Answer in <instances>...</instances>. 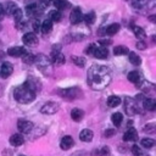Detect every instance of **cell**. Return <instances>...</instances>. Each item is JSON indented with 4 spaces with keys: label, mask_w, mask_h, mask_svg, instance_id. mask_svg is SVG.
<instances>
[{
    "label": "cell",
    "mask_w": 156,
    "mask_h": 156,
    "mask_svg": "<svg viewBox=\"0 0 156 156\" xmlns=\"http://www.w3.org/2000/svg\"><path fill=\"white\" fill-rule=\"evenodd\" d=\"M111 82V74L106 66L93 65L88 69V84L95 89L101 90Z\"/></svg>",
    "instance_id": "6da1fadb"
},
{
    "label": "cell",
    "mask_w": 156,
    "mask_h": 156,
    "mask_svg": "<svg viewBox=\"0 0 156 156\" xmlns=\"http://www.w3.org/2000/svg\"><path fill=\"white\" fill-rule=\"evenodd\" d=\"M13 98L21 104H29L35 99V93L32 91L24 83L13 90Z\"/></svg>",
    "instance_id": "7a4b0ae2"
},
{
    "label": "cell",
    "mask_w": 156,
    "mask_h": 156,
    "mask_svg": "<svg viewBox=\"0 0 156 156\" xmlns=\"http://www.w3.org/2000/svg\"><path fill=\"white\" fill-rule=\"evenodd\" d=\"M34 62L37 63L38 68L44 73V74H49L50 73V68H51V63L48 56L39 54L37 56H34Z\"/></svg>",
    "instance_id": "3957f363"
},
{
    "label": "cell",
    "mask_w": 156,
    "mask_h": 156,
    "mask_svg": "<svg viewBox=\"0 0 156 156\" xmlns=\"http://www.w3.org/2000/svg\"><path fill=\"white\" fill-rule=\"evenodd\" d=\"M58 94H60L62 98L69 99V100H73V99H77V98H82V96H83V93H82L80 89H78L77 87L58 90Z\"/></svg>",
    "instance_id": "277c9868"
},
{
    "label": "cell",
    "mask_w": 156,
    "mask_h": 156,
    "mask_svg": "<svg viewBox=\"0 0 156 156\" xmlns=\"http://www.w3.org/2000/svg\"><path fill=\"white\" fill-rule=\"evenodd\" d=\"M60 106L57 102L55 101H49V102H45L41 107H40V112L44 113V115H54L58 111Z\"/></svg>",
    "instance_id": "5b68a950"
},
{
    "label": "cell",
    "mask_w": 156,
    "mask_h": 156,
    "mask_svg": "<svg viewBox=\"0 0 156 156\" xmlns=\"http://www.w3.org/2000/svg\"><path fill=\"white\" fill-rule=\"evenodd\" d=\"M17 128H18V130H20L21 133L27 134V133L32 132V129L34 128V124H33V122L27 121V119H18V122H17Z\"/></svg>",
    "instance_id": "8992f818"
},
{
    "label": "cell",
    "mask_w": 156,
    "mask_h": 156,
    "mask_svg": "<svg viewBox=\"0 0 156 156\" xmlns=\"http://www.w3.org/2000/svg\"><path fill=\"white\" fill-rule=\"evenodd\" d=\"M24 84H26L32 91H34V93H37V91H39V90L41 89V83H40V80H39L38 78H35V77H28V79L24 82Z\"/></svg>",
    "instance_id": "52a82bcc"
},
{
    "label": "cell",
    "mask_w": 156,
    "mask_h": 156,
    "mask_svg": "<svg viewBox=\"0 0 156 156\" xmlns=\"http://www.w3.org/2000/svg\"><path fill=\"white\" fill-rule=\"evenodd\" d=\"M22 40H23V43H24L26 45H28V46H35V45L39 43V39L37 38V35H35L34 33H32V32L26 33V34L22 37Z\"/></svg>",
    "instance_id": "ba28073f"
},
{
    "label": "cell",
    "mask_w": 156,
    "mask_h": 156,
    "mask_svg": "<svg viewBox=\"0 0 156 156\" xmlns=\"http://www.w3.org/2000/svg\"><path fill=\"white\" fill-rule=\"evenodd\" d=\"M83 20V13H82V10L79 7H74L72 11H71V15H69V21L72 24H78L80 21Z\"/></svg>",
    "instance_id": "9c48e42d"
},
{
    "label": "cell",
    "mask_w": 156,
    "mask_h": 156,
    "mask_svg": "<svg viewBox=\"0 0 156 156\" xmlns=\"http://www.w3.org/2000/svg\"><path fill=\"white\" fill-rule=\"evenodd\" d=\"M126 112L129 116H134L135 113H138L136 104L132 98H126Z\"/></svg>",
    "instance_id": "30bf717a"
},
{
    "label": "cell",
    "mask_w": 156,
    "mask_h": 156,
    "mask_svg": "<svg viewBox=\"0 0 156 156\" xmlns=\"http://www.w3.org/2000/svg\"><path fill=\"white\" fill-rule=\"evenodd\" d=\"M12 71H13L12 63L9 62V61H5V62L1 65V67H0V76H1L2 78H7V77L12 73Z\"/></svg>",
    "instance_id": "8fae6325"
},
{
    "label": "cell",
    "mask_w": 156,
    "mask_h": 156,
    "mask_svg": "<svg viewBox=\"0 0 156 156\" xmlns=\"http://www.w3.org/2000/svg\"><path fill=\"white\" fill-rule=\"evenodd\" d=\"M136 139H138V132H136V129L133 128V127L128 128V129L124 132V134H123V140H124V141H135Z\"/></svg>",
    "instance_id": "7c38bea8"
},
{
    "label": "cell",
    "mask_w": 156,
    "mask_h": 156,
    "mask_svg": "<svg viewBox=\"0 0 156 156\" xmlns=\"http://www.w3.org/2000/svg\"><path fill=\"white\" fill-rule=\"evenodd\" d=\"M93 55L96 57V58H106L107 56H108V50H107V48H105V46H95V49H94V52H93Z\"/></svg>",
    "instance_id": "4fadbf2b"
},
{
    "label": "cell",
    "mask_w": 156,
    "mask_h": 156,
    "mask_svg": "<svg viewBox=\"0 0 156 156\" xmlns=\"http://www.w3.org/2000/svg\"><path fill=\"white\" fill-rule=\"evenodd\" d=\"M73 145H74V140H73V138L71 135H65L60 141V146H61L62 150H68Z\"/></svg>",
    "instance_id": "5bb4252c"
},
{
    "label": "cell",
    "mask_w": 156,
    "mask_h": 156,
    "mask_svg": "<svg viewBox=\"0 0 156 156\" xmlns=\"http://www.w3.org/2000/svg\"><path fill=\"white\" fill-rule=\"evenodd\" d=\"M93 136H94V133L93 130L90 129H83L80 133H79V139L84 143H89L93 140Z\"/></svg>",
    "instance_id": "9a60e30c"
},
{
    "label": "cell",
    "mask_w": 156,
    "mask_h": 156,
    "mask_svg": "<svg viewBox=\"0 0 156 156\" xmlns=\"http://www.w3.org/2000/svg\"><path fill=\"white\" fill-rule=\"evenodd\" d=\"M26 52V49L23 46H13V48H10L7 50V54L10 56H15V57H20L22 56L23 54Z\"/></svg>",
    "instance_id": "2e32d148"
},
{
    "label": "cell",
    "mask_w": 156,
    "mask_h": 156,
    "mask_svg": "<svg viewBox=\"0 0 156 156\" xmlns=\"http://www.w3.org/2000/svg\"><path fill=\"white\" fill-rule=\"evenodd\" d=\"M24 143V138L21 134H13L12 136H10V144L12 146H21Z\"/></svg>",
    "instance_id": "e0dca14e"
},
{
    "label": "cell",
    "mask_w": 156,
    "mask_h": 156,
    "mask_svg": "<svg viewBox=\"0 0 156 156\" xmlns=\"http://www.w3.org/2000/svg\"><path fill=\"white\" fill-rule=\"evenodd\" d=\"M71 117L74 122H80L84 117V112L80 110V108H73L71 111Z\"/></svg>",
    "instance_id": "ac0fdd59"
},
{
    "label": "cell",
    "mask_w": 156,
    "mask_h": 156,
    "mask_svg": "<svg viewBox=\"0 0 156 156\" xmlns=\"http://www.w3.org/2000/svg\"><path fill=\"white\" fill-rule=\"evenodd\" d=\"M52 62H54L55 66L63 65L65 63V56H63V54H61V51L60 52H56V54H52Z\"/></svg>",
    "instance_id": "d6986e66"
},
{
    "label": "cell",
    "mask_w": 156,
    "mask_h": 156,
    "mask_svg": "<svg viewBox=\"0 0 156 156\" xmlns=\"http://www.w3.org/2000/svg\"><path fill=\"white\" fill-rule=\"evenodd\" d=\"M121 104V98L117 95H111L107 98V106L108 107H116Z\"/></svg>",
    "instance_id": "ffe728a7"
},
{
    "label": "cell",
    "mask_w": 156,
    "mask_h": 156,
    "mask_svg": "<svg viewBox=\"0 0 156 156\" xmlns=\"http://www.w3.org/2000/svg\"><path fill=\"white\" fill-rule=\"evenodd\" d=\"M143 106H144V108H145V110L154 111V110L156 108V101H155L154 99H151V98L145 99V100L143 101Z\"/></svg>",
    "instance_id": "44dd1931"
},
{
    "label": "cell",
    "mask_w": 156,
    "mask_h": 156,
    "mask_svg": "<svg viewBox=\"0 0 156 156\" xmlns=\"http://www.w3.org/2000/svg\"><path fill=\"white\" fill-rule=\"evenodd\" d=\"M51 29H52V21H50V20H45V21L43 22V24L40 26V30H41L44 34L50 33Z\"/></svg>",
    "instance_id": "7402d4cb"
},
{
    "label": "cell",
    "mask_w": 156,
    "mask_h": 156,
    "mask_svg": "<svg viewBox=\"0 0 156 156\" xmlns=\"http://www.w3.org/2000/svg\"><path fill=\"white\" fill-rule=\"evenodd\" d=\"M108 154H110V149L107 146H101L91 152L93 156H107Z\"/></svg>",
    "instance_id": "603a6c76"
},
{
    "label": "cell",
    "mask_w": 156,
    "mask_h": 156,
    "mask_svg": "<svg viewBox=\"0 0 156 156\" xmlns=\"http://www.w3.org/2000/svg\"><path fill=\"white\" fill-rule=\"evenodd\" d=\"M111 121H112L113 126L118 127V126L122 123V121H123V115H122L121 112H115V113L112 115V117H111Z\"/></svg>",
    "instance_id": "cb8c5ba5"
},
{
    "label": "cell",
    "mask_w": 156,
    "mask_h": 156,
    "mask_svg": "<svg viewBox=\"0 0 156 156\" xmlns=\"http://www.w3.org/2000/svg\"><path fill=\"white\" fill-rule=\"evenodd\" d=\"M118 30H119V24H118V23H112V24L107 26V28L105 29L106 34H108V35H113V34H116Z\"/></svg>",
    "instance_id": "d4e9b609"
},
{
    "label": "cell",
    "mask_w": 156,
    "mask_h": 156,
    "mask_svg": "<svg viewBox=\"0 0 156 156\" xmlns=\"http://www.w3.org/2000/svg\"><path fill=\"white\" fill-rule=\"evenodd\" d=\"M83 20L85 21V23H87V24H93V23L95 22V20H96L95 12H94V11L88 12L87 15H84V16H83Z\"/></svg>",
    "instance_id": "484cf974"
},
{
    "label": "cell",
    "mask_w": 156,
    "mask_h": 156,
    "mask_svg": "<svg viewBox=\"0 0 156 156\" xmlns=\"http://www.w3.org/2000/svg\"><path fill=\"white\" fill-rule=\"evenodd\" d=\"M133 32H134V34L136 35V38H139L140 40H144V39L146 38V34H145V32H144V29H143L141 27L134 26V27H133Z\"/></svg>",
    "instance_id": "4316f807"
},
{
    "label": "cell",
    "mask_w": 156,
    "mask_h": 156,
    "mask_svg": "<svg viewBox=\"0 0 156 156\" xmlns=\"http://www.w3.org/2000/svg\"><path fill=\"white\" fill-rule=\"evenodd\" d=\"M129 62L132 63V65H134V66H138V65H140V62H141V58H140V56L139 55H136V52H129Z\"/></svg>",
    "instance_id": "83f0119b"
},
{
    "label": "cell",
    "mask_w": 156,
    "mask_h": 156,
    "mask_svg": "<svg viewBox=\"0 0 156 156\" xmlns=\"http://www.w3.org/2000/svg\"><path fill=\"white\" fill-rule=\"evenodd\" d=\"M128 79H129V82L138 84V83L140 82V74H139V72H136V71L129 72V73H128Z\"/></svg>",
    "instance_id": "f1b7e54d"
},
{
    "label": "cell",
    "mask_w": 156,
    "mask_h": 156,
    "mask_svg": "<svg viewBox=\"0 0 156 156\" xmlns=\"http://www.w3.org/2000/svg\"><path fill=\"white\" fill-rule=\"evenodd\" d=\"M18 9V6L15 4V2H7L6 5H5V9H4V11L7 13V15H12L16 10Z\"/></svg>",
    "instance_id": "f546056e"
},
{
    "label": "cell",
    "mask_w": 156,
    "mask_h": 156,
    "mask_svg": "<svg viewBox=\"0 0 156 156\" xmlns=\"http://www.w3.org/2000/svg\"><path fill=\"white\" fill-rule=\"evenodd\" d=\"M127 52H128V48L127 46H123V45H118V46H116L113 49V54L116 56H118V55H126Z\"/></svg>",
    "instance_id": "4dcf8cb0"
},
{
    "label": "cell",
    "mask_w": 156,
    "mask_h": 156,
    "mask_svg": "<svg viewBox=\"0 0 156 156\" xmlns=\"http://www.w3.org/2000/svg\"><path fill=\"white\" fill-rule=\"evenodd\" d=\"M140 143H141V146H144L145 149H150L155 145V140L151 138H144V139H141Z\"/></svg>",
    "instance_id": "1f68e13d"
},
{
    "label": "cell",
    "mask_w": 156,
    "mask_h": 156,
    "mask_svg": "<svg viewBox=\"0 0 156 156\" xmlns=\"http://www.w3.org/2000/svg\"><path fill=\"white\" fill-rule=\"evenodd\" d=\"M62 18V15L58 10H55V11H51L50 12V21H54V22H60Z\"/></svg>",
    "instance_id": "d6a6232c"
},
{
    "label": "cell",
    "mask_w": 156,
    "mask_h": 156,
    "mask_svg": "<svg viewBox=\"0 0 156 156\" xmlns=\"http://www.w3.org/2000/svg\"><path fill=\"white\" fill-rule=\"evenodd\" d=\"M54 6L61 11V10H65L67 7V0H54Z\"/></svg>",
    "instance_id": "836d02e7"
},
{
    "label": "cell",
    "mask_w": 156,
    "mask_h": 156,
    "mask_svg": "<svg viewBox=\"0 0 156 156\" xmlns=\"http://www.w3.org/2000/svg\"><path fill=\"white\" fill-rule=\"evenodd\" d=\"M26 12H27L28 16H33L34 13L38 12V5H37V4H30V5H28V6L26 7Z\"/></svg>",
    "instance_id": "e575fe53"
},
{
    "label": "cell",
    "mask_w": 156,
    "mask_h": 156,
    "mask_svg": "<svg viewBox=\"0 0 156 156\" xmlns=\"http://www.w3.org/2000/svg\"><path fill=\"white\" fill-rule=\"evenodd\" d=\"M72 62L78 67H84L85 66V60L80 56H72Z\"/></svg>",
    "instance_id": "d590c367"
},
{
    "label": "cell",
    "mask_w": 156,
    "mask_h": 156,
    "mask_svg": "<svg viewBox=\"0 0 156 156\" xmlns=\"http://www.w3.org/2000/svg\"><path fill=\"white\" fill-rule=\"evenodd\" d=\"M147 4V0H132V6L134 9H143Z\"/></svg>",
    "instance_id": "8d00e7d4"
},
{
    "label": "cell",
    "mask_w": 156,
    "mask_h": 156,
    "mask_svg": "<svg viewBox=\"0 0 156 156\" xmlns=\"http://www.w3.org/2000/svg\"><path fill=\"white\" fill-rule=\"evenodd\" d=\"M22 56H23V58H22V60H23V62H24V63H33V62H34V55H33V54L24 52Z\"/></svg>",
    "instance_id": "74e56055"
},
{
    "label": "cell",
    "mask_w": 156,
    "mask_h": 156,
    "mask_svg": "<svg viewBox=\"0 0 156 156\" xmlns=\"http://www.w3.org/2000/svg\"><path fill=\"white\" fill-rule=\"evenodd\" d=\"M155 123H149V124H146L145 127H144V133H147V134H152V133H155Z\"/></svg>",
    "instance_id": "f35d334b"
},
{
    "label": "cell",
    "mask_w": 156,
    "mask_h": 156,
    "mask_svg": "<svg viewBox=\"0 0 156 156\" xmlns=\"http://www.w3.org/2000/svg\"><path fill=\"white\" fill-rule=\"evenodd\" d=\"M132 152H133L134 156H141V155H143L141 149H140L138 145H133V146H132Z\"/></svg>",
    "instance_id": "ab89813d"
},
{
    "label": "cell",
    "mask_w": 156,
    "mask_h": 156,
    "mask_svg": "<svg viewBox=\"0 0 156 156\" xmlns=\"http://www.w3.org/2000/svg\"><path fill=\"white\" fill-rule=\"evenodd\" d=\"M12 16L15 17V20H16L17 22H18V21H21V20H22V11H21V9L18 7V9L12 13Z\"/></svg>",
    "instance_id": "60d3db41"
},
{
    "label": "cell",
    "mask_w": 156,
    "mask_h": 156,
    "mask_svg": "<svg viewBox=\"0 0 156 156\" xmlns=\"http://www.w3.org/2000/svg\"><path fill=\"white\" fill-rule=\"evenodd\" d=\"M135 46H136V49H139V50H145V49H146V44H145L143 40H139V41H136Z\"/></svg>",
    "instance_id": "b9f144b4"
},
{
    "label": "cell",
    "mask_w": 156,
    "mask_h": 156,
    "mask_svg": "<svg viewBox=\"0 0 156 156\" xmlns=\"http://www.w3.org/2000/svg\"><path fill=\"white\" fill-rule=\"evenodd\" d=\"M95 46H96V44H90V45H89V46L85 49V54H88V55H93Z\"/></svg>",
    "instance_id": "7bdbcfd3"
},
{
    "label": "cell",
    "mask_w": 156,
    "mask_h": 156,
    "mask_svg": "<svg viewBox=\"0 0 156 156\" xmlns=\"http://www.w3.org/2000/svg\"><path fill=\"white\" fill-rule=\"evenodd\" d=\"M69 38H73V40H83L85 35L84 34H71Z\"/></svg>",
    "instance_id": "ee69618b"
},
{
    "label": "cell",
    "mask_w": 156,
    "mask_h": 156,
    "mask_svg": "<svg viewBox=\"0 0 156 156\" xmlns=\"http://www.w3.org/2000/svg\"><path fill=\"white\" fill-rule=\"evenodd\" d=\"M115 133H116V130H115V129H106V130H105V133H104V135H105L106 138H110V136L115 135Z\"/></svg>",
    "instance_id": "f6af8a7d"
},
{
    "label": "cell",
    "mask_w": 156,
    "mask_h": 156,
    "mask_svg": "<svg viewBox=\"0 0 156 156\" xmlns=\"http://www.w3.org/2000/svg\"><path fill=\"white\" fill-rule=\"evenodd\" d=\"M72 156H88L84 151H78V152H76V154H73Z\"/></svg>",
    "instance_id": "bcb514c9"
},
{
    "label": "cell",
    "mask_w": 156,
    "mask_h": 156,
    "mask_svg": "<svg viewBox=\"0 0 156 156\" xmlns=\"http://www.w3.org/2000/svg\"><path fill=\"white\" fill-rule=\"evenodd\" d=\"M2 155H4V156H11V155H12V151H10V150H4V151H2Z\"/></svg>",
    "instance_id": "7dc6e473"
},
{
    "label": "cell",
    "mask_w": 156,
    "mask_h": 156,
    "mask_svg": "<svg viewBox=\"0 0 156 156\" xmlns=\"http://www.w3.org/2000/svg\"><path fill=\"white\" fill-rule=\"evenodd\" d=\"M4 15H5V11H4V7L0 5V20H2V17H4Z\"/></svg>",
    "instance_id": "c3c4849f"
},
{
    "label": "cell",
    "mask_w": 156,
    "mask_h": 156,
    "mask_svg": "<svg viewBox=\"0 0 156 156\" xmlns=\"http://www.w3.org/2000/svg\"><path fill=\"white\" fill-rule=\"evenodd\" d=\"M33 27H34V29H35V32H39V30H40V29H39V28H40V26L38 24V22H35V23L33 24Z\"/></svg>",
    "instance_id": "681fc988"
},
{
    "label": "cell",
    "mask_w": 156,
    "mask_h": 156,
    "mask_svg": "<svg viewBox=\"0 0 156 156\" xmlns=\"http://www.w3.org/2000/svg\"><path fill=\"white\" fill-rule=\"evenodd\" d=\"M20 156H24V155H20Z\"/></svg>",
    "instance_id": "f907efd6"
},
{
    "label": "cell",
    "mask_w": 156,
    "mask_h": 156,
    "mask_svg": "<svg viewBox=\"0 0 156 156\" xmlns=\"http://www.w3.org/2000/svg\"><path fill=\"white\" fill-rule=\"evenodd\" d=\"M0 29H1V26H0Z\"/></svg>",
    "instance_id": "816d5d0a"
},
{
    "label": "cell",
    "mask_w": 156,
    "mask_h": 156,
    "mask_svg": "<svg viewBox=\"0 0 156 156\" xmlns=\"http://www.w3.org/2000/svg\"><path fill=\"white\" fill-rule=\"evenodd\" d=\"M46 1H48V0H46Z\"/></svg>",
    "instance_id": "f5cc1de1"
}]
</instances>
